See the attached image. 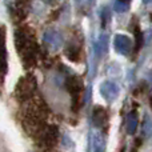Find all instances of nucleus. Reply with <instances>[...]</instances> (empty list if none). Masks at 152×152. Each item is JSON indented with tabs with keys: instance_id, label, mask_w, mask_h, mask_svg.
I'll return each instance as SVG.
<instances>
[{
	"instance_id": "nucleus-1",
	"label": "nucleus",
	"mask_w": 152,
	"mask_h": 152,
	"mask_svg": "<svg viewBox=\"0 0 152 152\" xmlns=\"http://www.w3.org/2000/svg\"><path fill=\"white\" fill-rule=\"evenodd\" d=\"M15 45L26 67H32L36 63L39 45L35 42L34 35L27 27H21L15 31Z\"/></svg>"
},
{
	"instance_id": "nucleus-2",
	"label": "nucleus",
	"mask_w": 152,
	"mask_h": 152,
	"mask_svg": "<svg viewBox=\"0 0 152 152\" xmlns=\"http://www.w3.org/2000/svg\"><path fill=\"white\" fill-rule=\"evenodd\" d=\"M37 88L36 77L34 75L28 74L19 80V83L16 84L15 88V96L18 97V100L26 103L28 100H31L35 96V92Z\"/></svg>"
},
{
	"instance_id": "nucleus-3",
	"label": "nucleus",
	"mask_w": 152,
	"mask_h": 152,
	"mask_svg": "<svg viewBox=\"0 0 152 152\" xmlns=\"http://www.w3.org/2000/svg\"><path fill=\"white\" fill-rule=\"evenodd\" d=\"M37 144L44 150H51L59 140V128L56 126H44L36 134Z\"/></svg>"
},
{
	"instance_id": "nucleus-4",
	"label": "nucleus",
	"mask_w": 152,
	"mask_h": 152,
	"mask_svg": "<svg viewBox=\"0 0 152 152\" xmlns=\"http://www.w3.org/2000/svg\"><path fill=\"white\" fill-rule=\"evenodd\" d=\"M66 87L72 97V110L77 111L81 105V97H83V81L79 76H69L66 81Z\"/></svg>"
},
{
	"instance_id": "nucleus-5",
	"label": "nucleus",
	"mask_w": 152,
	"mask_h": 152,
	"mask_svg": "<svg viewBox=\"0 0 152 152\" xmlns=\"http://www.w3.org/2000/svg\"><path fill=\"white\" fill-rule=\"evenodd\" d=\"M113 47L120 55H128L132 50V40L126 35L118 34L113 39Z\"/></svg>"
},
{
	"instance_id": "nucleus-6",
	"label": "nucleus",
	"mask_w": 152,
	"mask_h": 152,
	"mask_svg": "<svg viewBox=\"0 0 152 152\" xmlns=\"http://www.w3.org/2000/svg\"><path fill=\"white\" fill-rule=\"evenodd\" d=\"M100 92L107 102H113L119 96V87L112 81H104L100 86Z\"/></svg>"
},
{
	"instance_id": "nucleus-7",
	"label": "nucleus",
	"mask_w": 152,
	"mask_h": 152,
	"mask_svg": "<svg viewBox=\"0 0 152 152\" xmlns=\"http://www.w3.org/2000/svg\"><path fill=\"white\" fill-rule=\"evenodd\" d=\"M92 121H94L95 127L97 128H103L104 126H107L108 123V113L107 110L100 105H96L92 111Z\"/></svg>"
},
{
	"instance_id": "nucleus-8",
	"label": "nucleus",
	"mask_w": 152,
	"mask_h": 152,
	"mask_svg": "<svg viewBox=\"0 0 152 152\" xmlns=\"http://www.w3.org/2000/svg\"><path fill=\"white\" fill-rule=\"evenodd\" d=\"M136 128H137V112L136 111H131L127 115L126 119V131L127 134L134 135L136 132Z\"/></svg>"
},
{
	"instance_id": "nucleus-9",
	"label": "nucleus",
	"mask_w": 152,
	"mask_h": 152,
	"mask_svg": "<svg viewBox=\"0 0 152 152\" xmlns=\"http://www.w3.org/2000/svg\"><path fill=\"white\" fill-rule=\"evenodd\" d=\"M44 40L48 45H51L52 48H58L61 45V36L60 34H58L56 31H48L44 35Z\"/></svg>"
},
{
	"instance_id": "nucleus-10",
	"label": "nucleus",
	"mask_w": 152,
	"mask_h": 152,
	"mask_svg": "<svg viewBox=\"0 0 152 152\" xmlns=\"http://www.w3.org/2000/svg\"><path fill=\"white\" fill-rule=\"evenodd\" d=\"M66 55L69 60L79 61L80 60V55H81L80 47H77V45H75V44H68L66 47Z\"/></svg>"
},
{
	"instance_id": "nucleus-11",
	"label": "nucleus",
	"mask_w": 152,
	"mask_h": 152,
	"mask_svg": "<svg viewBox=\"0 0 152 152\" xmlns=\"http://www.w3.org/2000/svg\"><path fill=\"white\" fill-rule=\"evenodd\" d=\"M135 36H136V42H137V44H136V51H137L143 43V35H142V32H140L139 26L135 27Z\"/></svg>"
},
{
	"instance_id": "nucleus-12",
	"label": "nucleus",
	"mask_w": 152,
	"mask_h": 152,
	"mask_svg": "<svg viewBox=\"0 0 152 152\" xmlns=\"http://www.w3.org/2000/svg\"><path fill=\"white\" fill-rule=\"evenodd\" d=\"M128 8H129L128 4H123V3L115 1V11L116 12H126V11H128Z\"/></svg>"
},
{
	"instance_id": "nucleus-13",
	"label": "nucleus",
	"mask_w": 152,
	"mask_h": 152,
	"mask_svg": "<svg viewBox=\"0 0 152 152\" xmlns=\"http://www.w3.org/2000/svg\"><path fill=\"white\" fill-rule=\"evenodd\" d=\"M110 19V12H108V8H104L103 11V26H105V21Z\"/></svg>"
},
{
	"instance_id": "nucleus-14",
	"label": "nucleus",
	"mask_w": 152,
	"mask_h": 152,
	"mask_svg": "<svg viewBox=\"0 0 152 152\" xmlns=\"http://www.w3.org/2000/svg\"><path fill=\"white\" fill-rule=\"evenodd\" d=\"M118 3H123V4H128L129 5V3H131V0H116Z\"/></svg>"
},
{
	"instance_id": "nucleus-15",
	"label": "nucleus",
	"mask_w": 152,
	"mask_h": 152,
	"mask_svg": "<svg viewBox=\"0 0 152 152\" xmlns=\"http://www.w3.org/2000/svg\"><path fill=\"white\" fill-rule=\"evenodd\" d=\"M143 1H144V3H151L152 0H143Z\"/></svg>"
},
{
	"instance_id": "nucleus-16",
	"label": "nucleus",
	"mask_w": 152,
	"mask_h": 152,
	"mask_svg": "<svg viewBox=\"0 0 152 152\" xmlns=\"http://www.w3.org/2000/svg\"><path fill=\"white\" fill-rule=\"evenodd\" d=\"M48 1H53V0H48Z\"/></svg>"
}]
</instances>
